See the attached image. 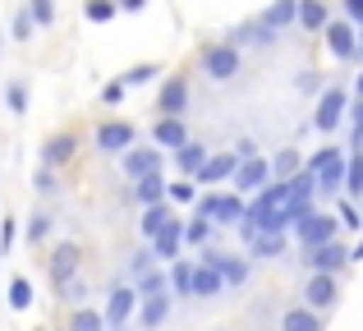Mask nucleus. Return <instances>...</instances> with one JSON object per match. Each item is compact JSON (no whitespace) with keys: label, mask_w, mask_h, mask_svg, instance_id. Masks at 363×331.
<instances>
[{"label":"nucleus","mask_w":363,"mask_h":331,"mask_svg":"<svg viewBox=\"0 0 363 331\" xmlns=\"http://www.w3.org/2000/svg\"><path fill=\"white\" fill-rule=\"evenodd\" d=\"M51 230H55V221H51V216H46V212H33V216H28V225H23L28 244H42V240H46V235H51Z\"/></svg>","instance_id":"nucleus-38"},{"label":"nucleus","mask_w":363,"mask_h":331,"mask_svg":"<svg viewBox=\"0 0 363 331\" xmlns=\"http://www.w3.org/2000/svg\"><path fill=\"white\" fill-rule=\"evenodd\" d=\"M327 0H299V14H294V23L303 28V33H322L327 28Z\"/></svg>","instance_id":"nucleus-24"},{"label":"nucleus","mask_w":363,"mask_h":331,"mask_svg":"<svg viewBox=\"0 0 363 331\" xmlns=\"http://www.w3.org/2000/svg\"><path fill=\"white\" fill-rule=\"evenodd\" d=\"M55 295H60L65 304H88V281H83V276H69V281H60V286H55Z\"/></svg>","instance_id":"nucleus-34"},{"label":"nucleus","mask_w":363,"mask_h":331,"mask_svg":"<svg viewBox=\"0 0 363 331\" xmlns=\"http://www.w3.org/2000/svg\"><path fill=\"white\" fill-rule=\"evenodd\" d=\"M203 162H207V147H203V143H194V138L175 147V170H179V175H189V179H194Z\"/></svg>","instance_id":"nucleus-26"},{"label":"nucleus","mask_w":363,"mask_h":331,"mask_svg":"<svg viewBox=\"0 0 363 331\" xmlns=\"http://www.w3.org/2000/svg\"><path fill=\"white\" fill-rule=\"evenodd\" d=\"M33 33H37V18H33V9H18L14 14V23H9V37H14V42H33Z\"/></svg>","instance_id":"nucleus-36"},{"label":"nucleus","mask_w":363,"mask_h":331,"mask_svg":"<svg viewBox=\"0 0 363 331\" xmlns=\"http://www.w3.org/2000/svg\"><path fill=\"white\" fill-rule=\"evenodd\" d=\"M303 170L313 175L318 193H340V179H345V152H340V147H322Z\"/></svg>","instance_id":"nucleus-2"},{"label":"nucleus","mask_w":363,"mask_h":331,"mask_svg":"<svg viewBox=\"0 0 363 331\" xmlns=\"http://www.w3.org/2000/svg\"><path fill=\"white\" fill-rule=\"evenodd\" d=\"M350 262H363V240L354 244V249H350Z\"/></svg>","instance_id":"nucleus-52"},{"label":"nucleus","mask_w":363,"mask_h":331,"mask_svg":"<svg viewBox=\"0 0 363 331\" xmlns=\"http://www.w3.org/2000/svg\"><path fill=\"white\" fill-rule=\"evenodd\" d=\"M336 295H340V290H336V271H313V281L303 286V304L318 308V313L336 304Z\"/></svg>","instance_id":"nucleus-13"},{"label":"nucleus","mask_w":363,"mask_h":331,"mask_svg":"<svg viewBox=\"0 0 363 331\" xmlns=\"http://www.w3.org/2000/svg\"><path fill=\"white\" fill-rule=\"evenodd\" d=\"M340 189H345V198H363V152L345 157V179H340Z\"/></svg>","instance_id":"nucleus-30"},{"label":"nucleus","mask_w":363,"mask_h":331,"mask_svg":"<svg viewBox=\"0 0 363 331\" xmlns=\"http://www.w3.org/2000/svg\"><path fill=\"white\" fill-rule=\"evenodd\" d=\"M336 221H340V230H363V212L354 207V198H340L336 203Z\"/></svg>","instance_id":"nucleus-37"},{"label":"nucleus","mask_w":363,"mask_h":331,"mask_svg":"<svg viewBox=\"0 0 363 331\" xmlns=\"http://www.w3.org/2000/svg\"><path fill=\"white\" fill-rule=\"evenodd\" d=\"M157 74H161V64H133V69L129 74H120V83H124V88H143V83H152V79H157Z\"/></svg>","instance_id":"nucleus-41"},{"label":"nucleus","mask_w":363,"mask_h":331,"mask_svg":"<svg viewBox=\"0 0 363 331\" xmlns=\"http://www.w3.org/2000/svg\"><path fill=\"white\" fill-rule=\"evenodd\" d=\"M198 198V189L189 184V175H179L175 184H166V203H175V207H189Z\"/></svg>","instance_id":"nucleus-40"},{"label":"nucleus","mask_w":363,"mask_h":331,"mask_svg":"<svg viewBox=\"0 0 363 331\" xmlns=\"http://www.w3.org/2000/svg\"><path fill=\"white\" fill-rule=\"evenodd\" d=\"M133 198H138L143 207H147V203H161V198H166V179H161V170L133 179Z\"/></svg>","instance_id":"nucleus-28"},{"label":"nucleus","mask_w":363,"mask_h":331,"mask_svg":"<svg viewBox=\"0 0 363 331\" xmlns=\"http://www.w3.org/2000/svg\"><path fill=\"white\" fill-rule=\"evenodd\" d=\"M345 5V18L350 23H363V0H340Z\"/></svg>","instance_id":"nucleus-50"},{"label":"nucleus","mask_w":363,"mask_h":331,"mask_svg":"<svg viewBox=\"0 0 363 331\" xmlns=\"http://www.w3.org/2000/svg\"><path fill=\"white\" fill-rule=\"evenodd\" d=\"M225 295V276L207 262H194V299H216Z\"/></svg>","instance_id":"nucleus-20"},{"label":"nucleus","mask_w":363,"mask_h":331,"mask_svg":"<svg viewBox=\"0 0 363 331\" xmlns=\"http://www.w3.org/2000/svg\"><path fill=\"white\" fill-rule=\"evenodd\" d=\"M0 55H5V37H0Z\"/></svg>","instance_id":"nucleus-54"},{"label":"nucleus","mask_w":363,"mask_h":331,"mask_svg":"<svg viewBox=\"0 0 363 331\" xmlns=\"http://www.w3.org/2000/svg\"><path fill=\"white\" fill-rule=\"evenodd\" d=\"M133 290H138V299H147V295H166V276H161V271L157 267H147V271H143V276H133Z\"/></svg>","instance_id":"nucleus-32"},{"label":"nucleus","mask_w":363,"mask_h":331,"mask_svg":"<svg viewBox=\"0 0 363 331\" xmlns=\"http://www.w3.org/2000/svg\"><path fill=\"white\" fill-rule=\"evenodd\" d=\"M194 212L207 216V221H216V225H240L244 193H203V198H194Z\"/></svg>","instance_id":"nucleus-3"},{"label":"nucleus","mask_w":363,"mask_h":331,"mask_svg":"<svg viewBox=\"0 0 363 331\" xmlns=\"http://www.w3.org/2000/svg\"><path fill=\"white\" fill-rule=\"evenodd\" d=\"M147 267H157V258H152V249H147V244H143V249H138V253H133V258H129V281H133V276H143V271H147Z\"/></svg>","instance_id":"nucleus-46"},{"label":"nucleus","mask_w":363,"mask_h":331,"mask_svg":"<svg viewBox=\"0 0 363 331\" xmlns=\"http://www.w3.org/2000/svg\"><path fill=\"white\" fill-rule=\"evenodd\" d=\"M299 166H303V162H299V152H294V147H285V152L272 162V179H290Z\"/></svg>","instance_id":"nucleus-42"},{"label":"nucleus","mask_w":363,"mask_h":331,"mask_svg":"<svg viewBox=\"0 0 363 331\" xmlns=\"http://www.w3.org/2000/svg\"><path fill=\"white\" fill-rule=\"evenodd\" d=\"M198 64H203V74L212 83H230L235 74L244 69V55L235 42H207L203 51H198Z\"/></svg>","instance_id":"nucleus-1"},{"label":"nucleus","mask_w":363,"mask_h":331,"mask_svg":"<svg viewBox=\"0 0 363 331\" xmlns=\"http://www.w3.org/2000/svg\"><path fill=\"white\" fill-rule=\"evenodd\" d=\"M106 331H124V327H106Z\"/></svg>","instance_id":"nucleus-55"},{"label":"nucleus","mask_w":363,"mask_h":331,"mask_svg":"<svg viewBox=\"0 0 363 331\" xmlns=\"http://www.w3.org/2000/svg\"><path fill=\"white\" fill-rule=\"evenodd\" d=\"M133 308H138V290H133V286H116L106 295V313H101V318H106V327H124Z\"/></svg>","instance_id":"nucleus-14"},{"label":"nucleus","mask_w":363,"mask_h":331,"mask_svg":"<svg viewBox=\"0 0 363 331\" xmlns=\"http://www.w3.org/2000/svg\"><path fill=\"white\" fill-rule=\"evenodd\" d=\"M166 286L175 290V295H194V262L175 258V262H170V271H166Z\"/></svg>","instance_id":"nucleus-29"},{"label":"nucleus","mask_w":363,"mask_h":331,"mask_svg":"<svg viewBox=\"0 0 363 331\" xmlns=\"http://www.w3.org/2000/svg\"><path fill=\"white\" fill-rule=\"evenodd\" d=\"M157 111H161V116H184V111H189V79H184V74H170V79L161 83Z\"/></svg>","instance_id":"nucleus-11"},{"label":"nucleus","mask_w":363,"mask_h":331,"mask_svg":"<svg viewBox=\"0 0 363 331\" xmlns=\"http://www.w3.org/2000/svg\"><path fill=\"white\" fill-rule=\"evenodd\" d=\"M69 331H106V318L88 304H74V318H69Z\"/></svg>","instance_id":"nucleus-31"},{"label":"nucleus","mask_w":363,"mask_h":331,"mask_svg":"<svg viewBox=\"0 0 363 331\" xmlns=\"http://www.w3.org/2000/svg\"><path fill=\"white\" fill-rule=\"evenodd\" d=\"M28 9H33L37 28H51L55 23V0H28Z\"/></svg>","instance_id":"nucleus-45"},{"label":"nucleus","mask_w":363,"mask_h":331,"mask_svg":"<svg viewBox=\"0 0 363 331\" xmlns=\"http://www.w3.org/2000/svg\"><path fill=\"white\" fill-rule=\"evenodd\" d=\"M294 14H299V0H272V5H267L257 18H262L272 33H281V37H285V33L294 28Z\"/></svg>","instance_id":"nucleus-19"},{"label":"nucleus","mask_w":363,"mask_h":331,"mask_svg":"<svg viewBox=\"0 0 363 331\" xmlns=\"http://www.w3.org/2000/svg\"><path fill=\"white\" fill-rule=\"evenodd\" d=\"M354 92H359V97H363V74H359V83H354Z\"/></svg>","instance_id":"nucleus-53"},{"label":"nucleus","mask_w":363,"mask_h":331,"mask_svg":"<svg viewBox=\"0 0 363 331\" xmlns=\"http://www.w3.org/2000/svg\"><path fill=\"white\" fill-rule=\"evenodd\" d=\"M276 37H281V33H272L262 18H248V23L230 28V37H225V42H235V46H257V51H267V46H276Z\"/></svg>","instance_id":"nucleus-15"},{"label":"nucleus","mask_w":363,"mask_h":331,"mask_svg":"<svg viewBox=\"0 0 363 331\" xmlns=\"http://www.w3.org/2000/svg\"><path fill=\"white\" fill-rule=\"evenodd\" d=\"M230 184H235V193H257L262 184H272V162H262V157H248V162L235 166Z\"/></svg>","instance_id":"nucleus-8"},{"label":"nucleus","mask_w":363,"mask_h":331,"mask_svg":"<svg viewBox=\"0 0 363 331\" xmlns=\"http://www.w3.org/2000/svg\"><path fill=\"white\" fill-rule=\"evenodd\" d=\"M166 313H170V295H147V299H138V327H143V331H157L161 322H166Z\"/></svg>","instance_id":"nucleus-23"},{"label":"nucleus","mask_w":363,"mask_h":331,"mask_svg":"<svg viewBox=\"0 0 363 331\" xmlns=\"http://www.w3.org/2000/svg\"><path fill=\"white\" fill-rule=\"evenodd\" d=\"M124 92H129V88H124L120 79H111L106 88H101V106H120V101H124Z\"/></svg>","instance_id":"nucleus-48"},{"label":"nucleus","mask_w":363,"mask_h":331,"mask_svg":"<svg viewBox=\"0 0 363 331\" xmlns=\"http://www.w3.org/2000/svg\"><path fill=\"white\" fill-rule=\"evenodd\" d=\"M116 14H120L116 0H88V5H83V18H88V23H111Z\"/></svg>","instance_id":"nucleus-35"},{"label":"nucleus","mask_w":363,"mask_h":331,"mask_svg":"<svg viewBox=\"0 0 363 331\" xmlns=\"http://www.w3.org/2000/svg\"><path fill=\"white\" fill-rule=\"evenodd\" d=\"M9 308H14V313H28V308H33V286H28V276L9 281Z\"/></svg>","instance_id":"nucleus-33"},{"label":"nucleus","mask_w":363,"mask_h":331,"mask_svg":"<svg viewBox=\"0 0 363 331\" xmlns=\"http://www.w3.org/2000/svg\"><path fill=\"white\" fill-rule=\"evenodd\" d=\"M350 262V249L340 240H322V244H308L303 249V267L308 271H340Z\"/></svg>","instance_id":"nucleus-5"},{"label":"nucleus","mask_w":363,"mask_h":331,"mask_svg":"<svg viewBox=\"0 0 363 331\" xmlns=\"http://www.w3.org/2000/svg\"><path fill=\"white\" fill-rule=\"evenodd\" d=\"M327 51L336 55V60H354V46H359V33L354 23H345V18H327Z\"/></svg>","instance_id":"nucleus-10"},{"label":"nucleus","mask_w":363,"mask_h":331,"mask_svg":"<svg viewBox=\"0 0 363 331\" xmlns=\"http://www.w3.org/2000/svg\"><path fill=\"white\" fill-rule=\"evenodd\" d=\"M235 166H240V157L235 152H207V162L198 166V184H221V179H230L235 175Z\"/></svg>","instance_id":"nucleus-17"},{"label":"nucleus","mask_w":363,"mask_h":331,"mask_svg":"<svg viewBox=\"0 0 363 331\" xmlns=\"http://www.w3.org/2000/svg\"><path fill=\"white\" fill-rule=\"evenodd\" d=\"M207 240H212V221L194 212V216L184 221V244H207Z\"/></svg>","instance_id":"nucleus-39"},{"label":"nucleus","mask_w":363,"mask_h":331,"mask_svg":"<svg viewBox=\"0 0 363 331\" xmlns=\"http://www.w3.org/2000/svg\"><path fill=\"white\" fill-rule=\"evenodd\" d=\"M133 138H138V129H133L129 120H106V125L97 129V147L106 157H120L124 147H133Z\"/></svg>","instance_id":"nucleus-9"},{"label":"nucleus","mask_w":363,"mask_h":331,"mask_svg":"<svg viewBox=\"0 0 363 331\" xmlns=\"http://www.w3.org/2000/svg\"><path fill=\"white\" fill-rule=\"evenodd\" d=\"M336 230H340V221H336V212H318V207H308L303 212V221L294 225V240L308 249V244H322V240H336Z\"/></svg>","instance_id":"nucleus-4"},{"label":"nucleus","mask_w":363,"mask_h":331,"mask_svg":"<svg viewBox=\"0 0 363 331\" xmlns=\"http://www.w3.org/2000/svg\"><path fill=\"white\" fill-rule=\"evenodd\" d=\"M5 106L14 111V116H23V111H28V83H23V79H14V83L5 88Z\"/></svg>","instance_id":"nucleus-43"},{"label":"nucleus","mask_w":363,"mask_h":331,"mask_svg":"<svg viewBox=\"0 0 363 331\" xmlns=\"http://www.w3.org/2000/svg\"><path fill=\"white\" fill-rule=\"evenodd\" d=\"M74 157H79V138H74V134H51L42 143V166H55V170H60V166H69Z\"/></svg>","instance_id":"nucleus-16"},{"label":"nucleus","mask_w":363,"mask_h":331,"mask_svg":"<svg viewBox=\"0 0 363 331\" xmlns=\"http://www.w3.org/2000/svg\"><path fill=\"white\" fill-rule=\"evenodd\" d=\"M170 216H175V212L166 207V198H161V203H147V207H143V221H138V235H143V244H147L152 235H157L161 225L170 221Z\"/></svg>","instance_id":"nucleus-27"},{"label":"nucleus","mask_w":363,"mask_h":331,"mask_svg":"<svg viewBox=\"0 0 363 331\" xmlns=\"http://www.w3.org/2000/svg\"><path fill=\"white\" fill-rule=\"evenodd\" d=\"M79 258H83V253L74 249V244H60V249L51 253V262H46V271H51V286H60V281L79 276Z\"/></svg>","instance_id":"nucleus-18"},{"label":"nucleus","mask_w":363,"mask_h":331,"mask_svg":"<svg viewBox=\"0 0 363 331\" xmlns=\"http://www.w3.org/2000/svg\"><path fill=\"white\" fill-rule=\"evenodd\" d=\"M147 249H152V258H157V262H175L179 249H184V221H179V216H170V221L147 240Z\"/></svg>","instance_id":"nucleus-6"},{"label":"nucleus","mask_w":363,"mask_h":331,"mask_svg":"<svg viewBox=\"0 0 363 331\" xmlns=\"http://www.w3.org/2000/svg\"><path fill=\"white\" fill-rule=\"evenodd\" d=\"M281 253H285V230H257L248 240V258H257V262L281 258Z\"/></svg>","instance_id":"nucleus-21"},{"label":"nucleus","mask_w":363,"mask_h":331,"mask_svg":"<svg viewBox=\"0 0 363 331\" xmlns=\"http://www.w3.org/2000/svg\"><path fill=\"white\" fill-rule=\"evenodd\" d=\"M120 166H124V175H129V179H138V175L161 170V166H166V157H161V147H124Z\"/></svg>","instance_id":"nucleus-12"},{"label":"nucleus","mask_w":363,"mask_h":331,"mask_svg":"<svg viewBox=\"0 0 363 331\" xmlns=\"http://www.w3.org/2000/svg\"><path fill=\"white\" fill-rule=\"evenodd\" d=\"M230 152L240 157V162H248V157H257V138H240V143H235Z\"/></svg>","instance_id":"nucleus-49"},{"label":"nucleus","mask_w":363,"mask_h":331,"mask_svg":"<svg viewBox=\"0 0 363 331\" xmlns=\"http://www.w3.org/2000/svg\"><path fill=\"white\" fill-rule=\"evenodd\" d=\"M18 240V221H9V216H0V258H5L9 249H14Z\"/></svg>","instance_id":"nucleus-47"},{"label":"nucleus","mask_w":363,"mask_h":331,"mask_svg":"<svg viewBox=\"0 0 363 331\" xmlns=\"http://www.w3.org/2000/svg\"><path fill=\"white\" fill-rule=\"evenodd\" d=\"M33 189H37L42 198L60 193V179H55V166H42V170H37V175H33Z\"/></svg>","instance_id":"nucleus-44"},{"label":"nucleus","mask_w":363,"mask_h":331,"mask_svg":"<svg viewBox=\"0 0 363 331\" xmlns=\"http://www.w3.org/2000/svg\"><path fill=\"white\" fill-rule=\"evenodd\" d=\"M120 9H147V0H116Z\"/></svg>","instance_id":"nucleus-51"},{"label":"nucleus","mask_w":363,"mask_h":331,"mask_svg":"<svg viewBox=\"0 0 363 331\" xmlns=\"http://www.w3.org/2000/svg\"><path fill=\"white\" fill-rule=\"evenodd\" d=\"M281 331H322V313H318V308H308V304H299V308H285V318H281Z\"/></svg>","instance_id":"nucleus-25"},{"label":"nucleus","mask_w":363,"mask_h":331,"mask_svg":"<svg viewBox=\"0 0 363 331\" xmlns=\"http://www.w3.org/2000/svg\"><path fill=\"white\" fill-rule=\"evenodd\" d=\"M152 138H157L161 147H179V143H189V125H184V116H161L157 125H152Z\"/></svg>","instance_id":"nucleus-22"},{"label":"nucleus","mask_w":363,"mask_h":331,"mask_svg":"<svg viewBox=\"0 0 363 331\" xmlns=\"http://www.w3.org/2000/svg\"><path fill=\"white\" fill-rule=\"evenodd\" d=\"M345 106H350L345 88H327V92H322V101H318V111H313V129H322V134L340 129V120H345Z\"/></svg>","instance_id":"nucleus-7"}]
</instances>
